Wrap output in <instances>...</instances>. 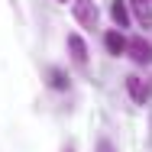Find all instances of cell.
Returning <instances> with one entry per match:
<instances>
[{"mask_svg":"<svg viewBox=\"0 0 152 152\" xmlns=\"http://www.w3.org/2000/svg\"><path fill=\"white\" fill-rule=\"evenodd\" d=\"M75 16H78V23L88 26V29L97 26V7H94L91 0H75Z\"/></svg>","mask_w":152,"mask_h":152,"instance_id":"cell-1","label":"cell"},{"mask_svg":"<svg viewBox=\"0 0 152 152\" xmlns=\"http://www.w3.org/2000/svg\"><path fill=\"white\" fill-rule=\"evenodd\" d=\"M126 52L133 55V61H139V65H149L152 61V45L142 39V36H136V39H129V45H126Z\"/></svg>","mask_w":152,"mask_h":152,"instance_id":"cell-2","label":"cell"},{"mask_svg":"<svg viewBox=\"0 0 152 152\" xmlns=\"http://www.w3.org/2000/svg\"><path fill=\"white\" fill-rule=\"evenodd\" d=\"M126 91H129V97H133V100H136V104H146V100H149V84H146V81H142V78H136V75H129V78H126Z\"/></svg>","mask_w":152,"mask_h":152,"instance_id":"cell-3","label":"cell"},{"mask_svg":"<svg viewBox=\"0 0 152 152\" xmlns=\"http://www.w3.org/2000/svg\"><path fill=\"white\" fill-rule=\"evenodd\" d=\"M104 42H107V52H110V55H123V52H126V45H129V42H126L117 29L107 32V36H104Z\"/></svg>","mask_w":152,"mask_h":152,"instance_id":"cell-4","label":"cell"},{"mask_svg":"<svg viewBox=\"0 0 152 152\" xmlns=\"http://www.w3.org/2000/svg\"><path fill=\"white\" fill-rule=\"evenodd\" d=\"M68 49H71V58L75 61H88V45L81 42V36H68Z\"/></svg>","mask_w":152,"mask_h":152,"instance_id":"cell-5","label":"cell"},{"mask_svg":"<svg viewBox=\"0 0 152 152\" xmlns=\"http://www.w3.org/2000/svg\"><path fill=\"white\" fill-rule=\"evenodd\" d=\"M110 16H113V23H117L120 29L129 23V10H126V3H123V0H113V7H110Z\"/></svg>","mask_w":152,"mask_h":152,"instance_id":"cell-6","label":"cell"},{"mask_svg":"<svg viewBox=\"0 0 152 152\" xmlns=\"http://www.w3.org/2000/svg\"><path fill=\"white\" fill-rule=\"evenodd\" d=\"M68 81H65V75L61 71H52V88H65Z\"/></svg>","mask_w":152,"mask_h":152,"instance_id":"cell-7","label":"cell"},{"mask_svg":"<svg viewBox=\"0 0 152 152\" xmlns=\"http://www.w3.org/2000/svg\"><path fill=\"white\" fill-rule=\"evenodd\" d=\"M61 3H68V0H61Z\"/></svg>","mask_w":152,"mask_h":152,"instance_id":"cell-8","label":"cell"}]
</instances>
